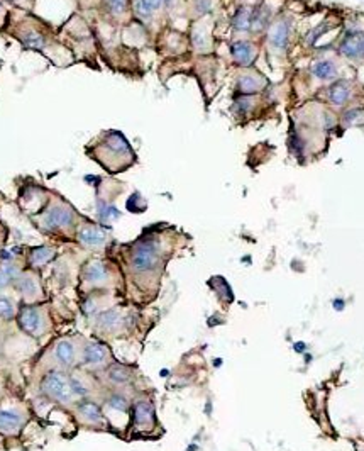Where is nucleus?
Returning a JSON list of instances; mask_svg holds the SVG:
<instances>
[{
    "mask_svg": "<svg viewBox=\"0 0 364 451\" xmlns=\"http://www.w3.org/2000/svg\"><path fill=\"white\" fill-rule=\"evenodd\" d=\"M43 392L51 399L61 404H70L73 399V392L70 387V378L58 370H51L43 380Z\"/></svg>",
    "mask_w": 364,
    "mask_h": 451,
    "instance_id": "obj_1",
    "label": "nucleus"
},
{
    "mask_svg": "<svg viewBox=\"0 0 364 451\" xmlns=\"http://www.w3.org/2000/svg\"><path fill=\"white\" fill-rule=\"evenodd\" d=\"M159 263V250L154 241H144L132 251L131 265L136 271H151Z\"/></svg>",
    "mask_w": 364,
    "mask_h": 451,
    "instance_id": "obj_2",
    "label": "nucleus"
},
{
    "mask_svg": "<svg viewBox=\"0 0 364 451\" xmlns=\"http://www.w3.org/2000/svg\"><path fill=\"white\" fill-rule=\"evenodd\" d=\"M73 219H75V214L68 205L58 204V205H53L48 212H46L43 224L46 229H51V231H56V229H63L71 226Z\"/></svg>",
    "mask_w": 364,
    "mask_h": 451,
    "instance_id": "obj_3",
    "label": "nucleus"
},
{
    "mask_svg": "<svg viewBox=\"0 0 364 451\" xmlns=\"http://www.w3.org/2000/svg\"><path fill=\"white\" fill-rule=\"evenodd\" d=\"M154 426V407L148 400H139L134 404V427L137 431H148L152 429Z\"/></svg>",
    "mask_w": 364,
    "mask_h": 451,
    "instance_id": "obj_4",
    "label": "nucleus"
},
{
    "mask_svg": "<svg viewBox=\"0 0 364 451\" xmlns=\"http://www.w3.org/2000/svg\"><path fill=\"white\" fill-rule=\"evenodd\" d=\"M19 324L26 332L29 334H41V327H43V317H41V312L37 311L36 307H24L19 316Z\"/></svg>",
    "mask_w": 364,
    "mask_h": 451,
    "instance_id": "obj_5",
    "label": "nucleus"
},
{
    "mask_svg": "<svg viewBox=\"0 0 364 451\" xmlns=\"http://www.w3.org/2000/svg\"><path fill=\"white\" fill-rule=\"evenodd\" d=\"M78 411V416L88 424H97V426H102L105 424V418H103V412L102 409L97 406L95 402H90V400H83V402L78 404L76 407Z\"/></svg>",
    "mask_w": 364,
    "mask_h": 451,
    "instance_id": "obj_6",
    "label": "nucleus"
},
{
    "mask_svg": "<svg viewBox=\"0 0 364 451\" xmlns=\"http://www.w3.org/2000/svg\"><path fill=\"white\" fill-rule=\"evenodd\" d=\"M340 53L347 58H359L364 55V34L352 32L340 44Z\"/></svg>",
    "mask_w": 364,
    "mask_h": 451,
    "instance_id": "obj_7",
    "label": "nucleus"
},
{
    "mask_svg": "<svg viewBox=\"0 0 364 451\" xmlns=\"http://www.w3.org/2000/svg\"><path fill=\"white\" fill-rule=\"evenodd\" d=\"M109 358V350L105 346L100 345V343H88L83 350V360H85L87 365L91 366H98L103 365Z\"/></svg>",
    "mask_w": 364,
    "mask_h": 451,
    "instance_id": "obj_8",
    "label": "nucleus"
},
{
    "mask_svg": "<svg viewBox=\"0 0 364 451\" xmlns=\"http://www.w3.org/2000/svg\"><path fill=\"white\" fill-rule=\"evenodd\" d=\"M78 239H80V243H83L85 246L97 248V246H102V244L107 241V234L102 231V229L95 227V226H85V227H82L78 231Z\"/></svg>",
    "mask_w": 364,
    "mask_h": 451,
    "instance_id": "obj_9",
    "label": "nucleus"
},
{
    "mask_svg": "<svg viewBox=\"0 0 364 451\" xmlns=\"http://www.w3.org/2000/svg\"><path fill=\"white\" fill-rule=\"evenodd\" d=\"M55 358L60 365L63 366H71L76 360V348L71 341H60L55 348Z\"/></svg>",
    "mask_w": 364,
    "mask_h": 451,
    "instance_id": "obj_10",
    "label": "nucleus"
},
{
    "mask_svg": "<svg viewBox=\"0 0 364 451\" xmlns=\"http://www.w3.org/2000/svg\"><path fill=\"white\" fill-rule=\"evenodd\" d=\"M231 53H232L234 60H236V63H239V64H251L256 56L254 48H252L251 43H247V41H237V43H234L231 48Z\"/></svg>",
    "mask_w": 364,
    "mask_h": 451,
    "instance_id": "obj_11",
    "label": "nucleus"
},
{
    "mask_svg": "<svg viewBox=\"0 0 364 451\" xmlns=\"http://www.w3.org/2000/svg\"><path fill=\"white\" fill-rule=\"evenodd\" d=\"M288 36H290V26L286 21L276 22L270 31V41L276 49L286 48V44H288Z\"/></svg>",
    "mask_w": 364,
    "mask_h": 451,
    "instance_id": "obj_12",
    "label": "nucleus"
},
{
    "mask_svg": "<svg viewBox=\"0 0 364 451\" xmlns=\"http://www.w3.org/2000/svg\"><path fill=\"white\" fill-rule=\"evenodd\" d=\"M22 426V416L15 411H0V431L2 433H17Z\"/></svg>",
    "mask_w": 364,
    "mask_h": 451,
    "instance_id": "obj_13",
    "label": "nucleus"
},
{
    "mask_svg": "<svg viewBox=\"0 0 364 451\" xmlns=\"http://www.w3.org/2000/svg\"><path fill=\"white\" fill-rule=\"evenodd\" d=\"M109 278L107 268L102 261H91L87 265L85 268V280L90 284H103V282Z\"/></svg>",
    "mask_w": 364,
    "mask_h": 451,
    "instance_id": "obj_14",
    "label": "nucleus"
},
{
    "mask_svg": "<svg viewBox=\"0 0 364 451\" xmlns=\"http://www.w3.org/2000/svg\"><path fill=\"white\" fill-rule=\"evenodd\" d=\"M349 95H351L349 85H347L346 82H342V80H340V82H335L334 85L329 89V98H331V102L335 105L346 104Z\"/></svg>",
    "mask_w": 364,
    "mask_h": 451,
    "instance_id": "obj_15",
    "label": "nucleus"
},
{
    "mask_svg": "<svg viewBox=\"0 0 364 451\" xmlns=\"http://www.w3.org/2000/svg\"><path fill=\"white\" fill-rule=\"evenodd\" d=\"M97 322L102 329L112 331V329H117V327L122 324V316H121V312L116 311V309H110V311H105L98 316Z\"/></svg>",
    "mask_w": 364,
    "mask_h": 451,
    "instance_id": "obj_16",
    "label": "nucleus"
},
{
    "mask_svg": "<svg viewBox=\"0 0 364 451\" xmlns=\"http://www.w3.org/2000/svg\"><path fill=\"white\" fill-rule=\"evenodd\" d=\"M107 375H109V380L116 385H124L132 378L131 370L122 365H112L109 368V372H107Z\"/></svg>",
    "mask_w": 364,
    "mask_h": 451,
    "instance_id": "obj_17",
    "label": "nucleus"
},
{
    "mask_svg": "<svg viewBox=\"0 0 364 451\" xmlns=\"http://www.w3.org/2000/svg\"><path fill=\"white\" fill-rule=\"evenodd\" d=\"M270 9L268 7H264V3L261 5H258L254 10L251 12V28L254 31H261L264 26L270 22Z\"/></svg>",
    "mask_w": 364,
    "mask_h": 451,
    "instance_id": "obj_18",
    "label": "nucleus"
},
{
    "mask_svg": "<svg viewBox=\"0 0 364 451\" xmlns=\"http://www.w3.org/2000/svg\"><path fill=\"white\" fill-rule=\"evenodd\" d=\"M232 26L234 29L243 31V32L251 29V10L247 7H239L232 17Z\"/></svg>",
    "mask_w": 364,
    "mask_h": 451,
    "instance_id": "obj_19",
    "label": "nucleus"
},
{
    "mask_svg": "<svg viewBox=\"0 0 364 451\" xmlns=\"http://www.w3.org/2000/svg\"><path fill=\"white\" fill-rule=\"evenodd\" d=\"M164 0H136L134 3V9H136L137 15L141 17H149L154 10H158L161 5H163Z\"/></svg>",
    "mask_w": 364,
    "mask_h": 451,
    "instance_id": "obj_20",
    "label": "nucleus"
},
{
    "mask_svg": "<svg viewBox=\"0 0 364 451\" xmlns=\"http://www.w3.org/2000/svg\"><path fill=\"white\" fill-rule=\"evenodd\" d=\"M261 78H254V76H241L239 82H237V89H239L241 94L249 95V94H256L258 90H261L263 83L259 82Z\"/></svg>",
    "mask_w": 364,
    "mask_h": 451,
    "instance_id": "obj_21",
    "label": "nucleus"
},
{
    "mask_svg": "<svg viewBox=\"0 0 364 451\" xmlns=\"http://www.w3.org/2000/svg\"><path fill=\"white\" fill-rule=\"evenodd\" d=\"M313 75H315L317 78H320V80L332 78V76L335 75L334 63H332V61H327V60L317 61V63L313 64Z\"/></svg>",
    "mask_w": 364,
    "mask_h": 451,
    "instance_id": "obj_22",
    "label": "nucleus"
},
{
    "mask_svg": "<svg viewBox=\"0 0 364 451\" xmlns=\"http://www.w3.org/2000/svg\"><path fill=\"white\" fill-rule=\"evenodd\" d=\"M17 275H19L17 266L12 265V263H9V261L2 263V265H0V289L5 287V285H9L10 282L17 277Z\"/></svg>",
    "mask_w": 364,
    "mask_h": 451,
    "instance_id": "obj_23",
    "label": "nucleus"
},
{
    "mask_svg": "<svg viewBox=\"0 0 364 451\" xmlns=\"http://www.w3.org/2000/svg\"><path fill=\"white\" fill-rule=\"evenodd\" d=\"M51 258H53V250H49V248H46V246L34 248V250L30 251V263L36 266L44 265V263H48Z\"/></svg>",
    "mask_w": 364,
    "mask_h": 451,
    "instance_id": "obj_24",
    "label": "nucleus"
},
{
    "mask_svg": "<svg viewBox=\"0 0 364 451\" xmlns=\"http://www.w3.org/2000/svg\"><path fill=\"white\" fill-rule=\"evenodd\" d=\"M24 44L28 46V48H30V49H43L44 48V44H46V39L43 36H41L39 32H36V31H29L28 34L24 36Z\"/></svg>",
    "mask_w": 364,
    "mask_h": 451,
    "instance_id": "obj_25",
    "label": "nucleus"
},
{
    "mask_svg": "<svg viewBox=\"0 0 364 451\" xmlns=\"http://www.w3.org/2000/svg\"><path fill=\"white\" fill-rule=\"evenodd\" d=\"M19 289L26 297H34L37 293V285L30 277H21L19 280Z\"/></svg>",
    "mask_w": 364,
    "mask_h": 451,
    "instance_id": "obj_26",
    "label": "nucleus"
},
{
    "mask_svg": "<svg viewBox=\"0 0 364 451\" xmlns=\"http://www.w3.org/2000/svg\"><path fill=\"white\" fill-rule=\"evenodd\" d=\"M109 407H112L114 411H119V412H127L129 402H127V399H125L124 395H121V393H116V395H112L109 399Z\"/></svg>",
    "mask_w": 364,
    "mask_h": 451,
    "instance_id": "obj_27",
    "label": "nucleus"
},
{
    "mask_svg": "<svg viewBox=\"0 0 364 451\" xmlns=\"http://www.w3.org/2000/svg\"><path fill=\"white\" fill-rule=\"evenodd\" d=\"M0 317L2 319H12L14 317V304L9 297H0Z\"/></svg>",
    "mask_w": 364,
    "mask_h": 451,
    "instance_id": "obj_28",
    "label": "nucleus"
},
{
    "mask_svg": "<svg viewBox=\"0 0 364 451\" xmlns=\"http://www.w3.org/2000/svg\"><path fill=\"white\" fill-rule=\"evenodd\" d=\"M70 387H71L73 395H78V397H87L88 392H90L85 382L78 380V378H75V377L70 378Z\"/></svg>",
    "mask_w": 364,
    "mask_h": 451,
    "instance_id": "obj_29",
    "label": "nucleus"
},
{
    "mask_svg": "<svg viewBox=\"0 0 364 451\" xmlns=\"http://www.w3.org/2000/svg\"><path fill=\"white\" fill-rule=\"evenodd\" d=\"M98 216H100L102 221H110V219H116V217H119V211L114 207V205L100 204L98 205Z\"/></svg>",
    "mask_w": 364,
    "mask_h": 451,
    "instance_id": "obj_30",
    "label": "nucleus"
},
{
    "mask_svg": "<svg viewBox=\"0 0 364 451\" xmlns=\"http://www.w3.org/2000/svg\"><path fill=\"white\" fill-rule=\"evenodd\" d=\"M105 2L112 14H122L127 5V0H105Z\"/></svg>",
    "mask_w": 364,
    "mask_h": 451,
    "instance_id": "obj_31",
    "label": "nucleus"
},
{
    "mask_svg": "<svg viewBox=\"0 0 364 451\" xmlns=\"http://www.w3.org/2000/svg\"><path fill=\"white\" fill-rule=\"evenodd\" d=\"M200 9L202 12H207L210 9V0H200Z\"/></svg>",
    "mask_w": 364,
    "mask_h": 451,
    "instance_id": "obj_32",
    "label": "nucleus"
}]
</instances>
